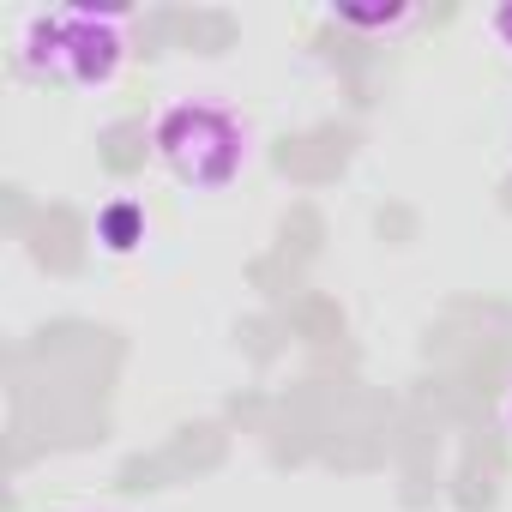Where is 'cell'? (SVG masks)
Returning a JSON list of instances; mask_svg holds the SVG:
<instances>
[{"label": "cell", "instance_id": "1", "mask_svg": "<svg viewBox=\"0 0 512 512\" xmlns=\"http://www.w3.org/2000/svg\"><path fill=\"white\" fill-rule=\"evenodd\" d=\"M121 25V13H43L25 31V67L73 85H103L121 67Z\"/></svg>", "mask_w": 512, "mask_h": 512}, {"label": "cell", "instance_id": "2", "mask_svg": "<svg viewBox=\"0 0 512 512\" xmlns=\"http://www.w3.org/2000/svg\"><path fill=\"white\" fill-rule=\"evenodd\" d=\"M157 145H163L169 169L193 187H229L247 163V133L217 103H175L157 121Z\"/></svg>", "mask_w": 512, "mask_h": 512}, {"label": "cell", "instance_id": "3", "mask_svg": "<svg viewBox=\"0 0 512 512\" xmlns=\"http://www.w3.org/2000/svg\"><path fill=\"white\" fill-rule=\"evenodd\" d=\"M97 235L109 241V253H133V247L145 241V211H139L133 199H115V205L97 217Z\"/></svg>", "mask_w": 512, "mask_h": 512}, {"label": "cell", "instance_id": "4", "mask_svg": "<svg viewBox=\"0 0 512 512\" xmlns=\"http://www.w3.org/2000/svg\"><path fill=\"white\" fill-rule=\"evenodd\" d=\"M344 25H404L410 13H338Z\"/></svg>", "mask_w": 512, "mask_h": 512}, {"label": "cell", "instance_id": "5", "mask_svg": "<svg viewBox=\"0 0 512 512\" xmlns=\"http://www.w3.org/2000/svg\"><path fill=\"white\" fill-rule=\"evenodd\" d=\"M494 37H500V43L512 49V7H506V13H494Z\"/></svg>", "mask_w": 512, "mask_h": 512}, {"label": "cell", "instance_id": "6", "mask_svg": "<svg viewBox=\"0 0 512 512\" xmlns=\"http://www.w3.org/2000/svg\"><path fill=\"white\" fill-rule=\"evenodd\" d=\"M506 422H512V398H506Z\"/></svg>", "mask_w": 512, "mask_h": 512}]
</instances>
